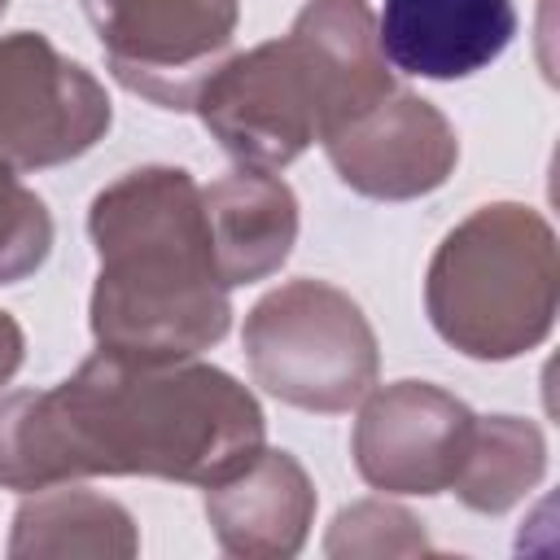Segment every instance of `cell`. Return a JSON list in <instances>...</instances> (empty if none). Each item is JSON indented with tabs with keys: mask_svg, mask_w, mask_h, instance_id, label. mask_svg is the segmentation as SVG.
Segmentation results:
<instances>
[{
	"mask_svg": "<svg viewBox=\"0 0 560 560\" xmlns=\"http://www.w3.org/2000/svg\"><path fill=\"white\" fill-rule=\"evenodd\" d=\"M267 438L258 398L201 359L96 350L52 389L0 398V490L83 477H158L214 486Z\"/></svg>",
	"mask_w": 560,
	"mask_h": 560,
	"instance_id": "1",
	"label": "cell"
},
{
	"mask_svg": "<svg viewBox=\"0 0 560 560\" xmlns=\"http://www.w3.org/2000/svg\"><path fill=\"white\" fill-rule=\"evenodd\" d=\"M96 284L88 324L96 350L197 359L232 328V289L219 280L201 184L184 166H136L88 206Z\"/></svg>",
	"mask_w": 560,
	"mask_h": 560,
	"instance_id": "2",
	"label": "cell"
},
{
	"mask_svg": "<svg viewBox=\"0 0 560 560\" xmlns=\"http://www.w3.org/2000/svg\"><path fill=\"white\" fill-rule=\"evenodd\" d=\"M389 92L368 0H306L289 35L228 57L192 109L236 166L276 175Z\"/></svg>",
	"mask_w": 560,
	"mask_h": 560,
	"instance_id": "3",
	"label": "cell"
},
{
	"mask_svg": "<svg viewBox=\"0 0 560 560\" xmlns=\"http://www.w3.org/2000/svg\"><path fill=\"white\" fill-rule=\"evenodd\" d=\"M560 249L525 201H490L459 219L429 258L424 315L433 332L481 363L538 350L556 328Z\"/></svg>",
	"mask_w": 560,
	"mask_h": 560,
	"instance_id": "4",
	"label": "cell"
},
{
	"mask_svg": "<svg viewBox=\"0 0 560 560\" xmlns=\"http://www.w3.org/2000/svg\"><path fill=\"white\" fill-rule=\"evenodd\" d=\"M254 385L271 398L337 416L350 411L381 372L376 332L363 306L328 280H284L262 293L241 328Z\"/></svg>",
	"mask_w": 560,
	"mask_h": 560,
	"instance_id": "5",
	"label": "cell"
},
{
	"mask_svg": "<svg viewBox=\"0 0 560 560\" xmlns=\"http://www.w3.org/2000/svg\"><path fill=\"white\" fill-rule=\"evenodd\" d=\"M109 74L158 109H192L232 57L241 0H83Z\"/></svg>",
	"mask_w": 560,
	"mask_h": 560,
	"instance_id": "6",
	"label": "cell"
},
{
	"mask_svg": "<svg viewBox=\"0 0 560 560\" xmlns=\"http://www.w3.org/2000/svg\"><path fill=\"white\" fill-rule=\"evenodd\" d=\"M114 122L101 79L39 31L0 35V166L48 171L83 158Z\"/></svg>",
	"mask_w": 560,
	"mask_h": 560,
	"instance_id": "7",
	"label": "cell"
},
{
	"mask_svg": "<svg viewBox=\"0 0 560 560\" xmlns=\"http://www.w3.org/2000/svg\"><path fill=\"white\" fill-rule=\"evenodd\" d=\"M350 455L359 477L385 494H442L451 490L468 438L472 407L429 381H394L359 398Z\"/></svg>",
	"mask_w": 560,
	"mask_h": 560,
	"instance_id": "8",
	"label": "cell"
},
{
	"mask_svg": "<svg viewBox=\"0 0 560 560\" xmlns=\"http://www.w3.org/2000/svg\"><path fill=\"white\" fill-rule=\"evenodd\" d=\"M324 153L350 192L372 201H416L451 179L459 162V136L433 101L394 88L328 131Z\"/></svg>",
	"mask_w": 560,
	"mask_h": 560,
	"instance_id": "9",
	"label": "cell"
},
{
	"mask_svg": "<svg viewBox=\"0 0 560 560\" xmlns=\"http://www.w3.org/2000/svg\"><path fill=\"white\" fill-rule=\"evenodd\" d=\"M516 35L512 0H385L376 18L381 52L416 79H468L503 57Z\"/></svg>",
	"mask_w": 560,
	"mask_h": 560,
	"instance_id": "10",
	"label": "cell"
},
{
	"mask_svg": "<svg viewBox=\"0 0 560 560\" xmlns=\"http://www.w3.org/2000/svg\"><path fill=\"white\" fill-rule=\"evenodd\" d=\"M315 481L276 446H262L245 468L206 486V521L214 542L241 560H289L315 525Z\"/></svg>",
	"mask_w": 560,
	"mask_h": 560,
	"instance_id": "11",
	"label": "cell"
},
{
	"mask_svg": "<svg viewBox=\"0 0 560 560\" xmlns=\"http://www.w3.org/2000/svg\"><path fill=\"white\" fill-rule=\"evenodd\" d=\"M219 280L228 289L276 276L298 241V197L271 171H232L201 188Z\"/></svg>",
	"mask_w": 560,
	"mask_h": 560,
	"instance_id": "12",
	"label": "cell"
},
{
	"mask_svg": "<svg viewBox=\"0 0 560 560\" xmlns=\"http://www.w3.org/2000/svg\"><path fill=\"white\" fill-rule=\"evenodd\" d=\"M136 551H140V529L131 512L118 499L74 481L31 490L13 512V534H9L13 560H39V556L131 560Z\"/></svg>",
	"mask_w": 560,
	"mask_h": 560,
	"instance_id": "13",
	"label": "cell"
},
{
	"mask_svg": "<svg viewBox=\"0 0 560 560\" xmlns=\"http://www.w3.org/2000/svg\"><path fill=\"white\" fill-rule=\"evenodd\" d=\"M547 472V438L521 416H477L464 464L451 481L468 512L499 516L516 508Z\"/></svg>",
	"mask_w": 560,
	"mask_h": 560,
	"instance_id": "14",
	"label": "cell"
},
{
	"mask_svg": "<svg viewBox=\"0 0 560 560\" xmlns=\"http://www.w3.org/2000/svg\"><path fill=\"white\" fill-rule=\"evenodd\" d=\"M324 551L350 560V556H429L433 547L424 538V525L407 508L385 499H363L332 516Z\"/></svg>",
	"mask_w": 560,
	"mask_h": 560,
	"instance_id": "15",
	"label": "cell"
},
{
	"mask_svg": "<svg viewBox=\"0 0 560 560\" xmlns=\"http://www.w3.org/2000/svg\"><path fill=\"white\" fill-rule=\"evenodd\" d=\"M52 254V214L18 171L0 166V284L35 276Z\"/></svg>",
	"mask_w": 560,
	"mask_h": 560,
	"instance_id": "16",
	"label": "cell"
},
{
	"mask_svg": "<svg viewBox=\"0 0 560 560\" xmlns=\"http://www.w3.org/2000/svg\"><path fill=\"white\" fill-rule=\"evenodd\" d=\"M22 359H26V332H22V324L9 311H0V385L13 381Z\"/></svg>",
	"mask_w": 560,
	"mask_h": 560,
	"instance_id": "17",
	"label": "cell"
},
{
	"mask_svg": "<svg viewBox=\"0 0 560 560\" xmlns=\"http://www.w3.org/2000/svg\"><path fill=\"white\" fill-rule=\"evenodd\" d=\"M4 9H9V0H0V13H4Z\"/></svg>",
	"mask_w": 560,
	"mask_h": 560,
	"instance_id": "18",
	"label": "cell"
}]
</instances>
